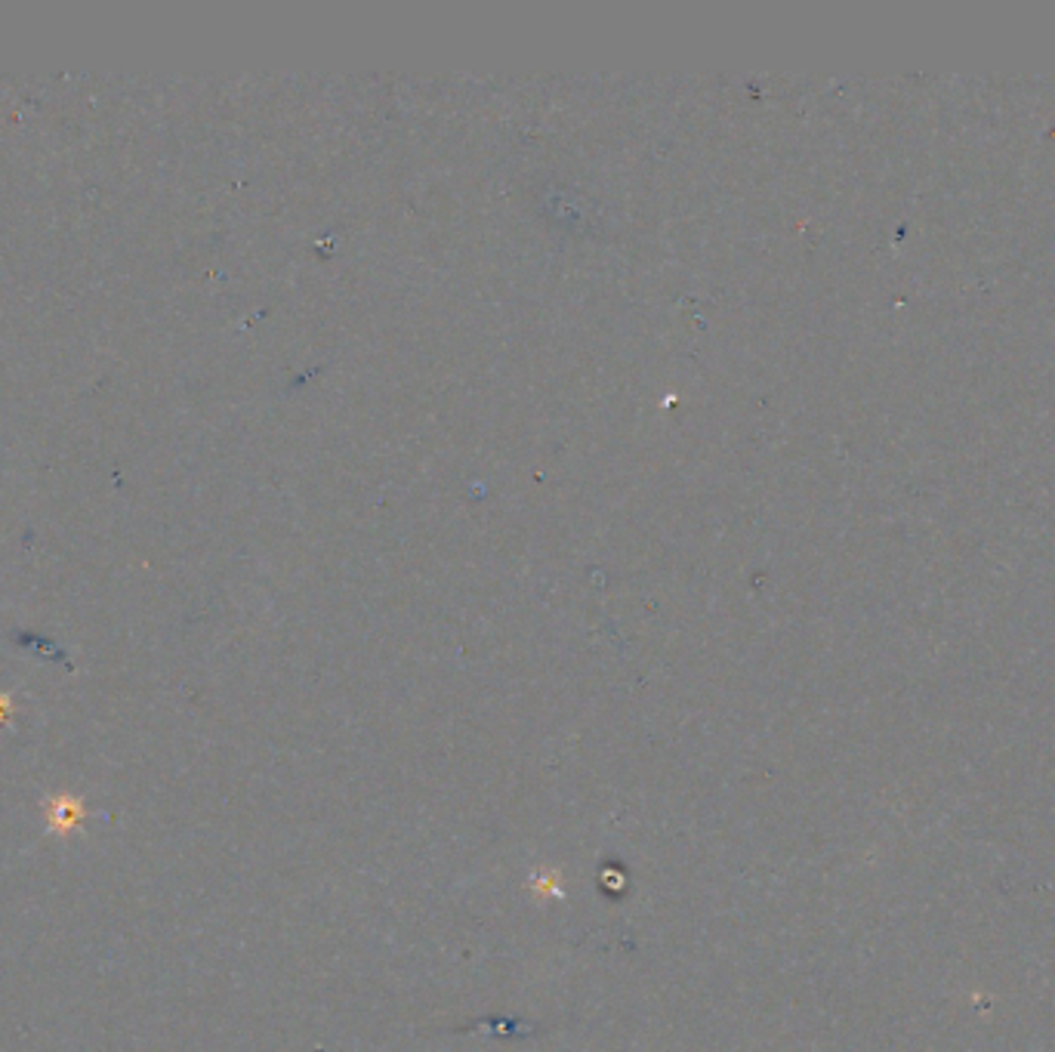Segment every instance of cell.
I'll return each mask as SVG.
<instances>
[{"label":"cell","instance_id":"1","mask_svg":"<svg viewBox=\"0 0 1055 1052\" xmlns=\"http://www.w3.org/2000/svg\"><path fill=\"white\" fill-rule=\"evenodd\" d=\"M47 821H50V830L71 833L84 821L81 800H75V796H56V800H50V806H47Z\"/></svg>","mask_w":1055,"mask_h":1052},{"label":"cell","instance_id":"2","mask_svg":"<svg viewBox=\"0 0 1055 1052\" xmlns=\"http://www.w3.org/2000/svg\"><path fill=\"white\" fill-rule=\"evenodd\" d=\"M10 707H13V704H10V698H7L4 692H0V725H4V722H7V716H10Z\"/></svg>","mask_w":1055,"mask_h":1052}]
</instances>
